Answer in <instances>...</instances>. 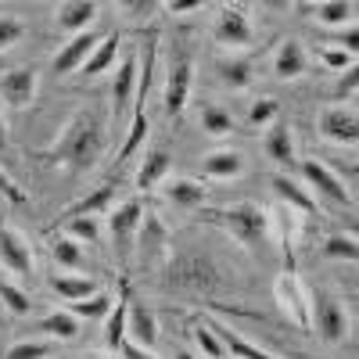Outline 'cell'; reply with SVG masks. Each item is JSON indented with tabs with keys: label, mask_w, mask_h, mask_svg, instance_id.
<instances>
[{
	"label": "cell",
	"mask_w": 359,
	"mask_h": 359,
	"mask_svg": "<svg viewBox=\"0 0 359 359\" xmlns=\"http://www.w3.org/2000/svg\"><path fill=\"white\" fill-rule=\"evenodd\" d=\"M101 151H104V118H101L97 108H83L65 123L62 137H57L47 151H40V158L43 162H62V165L83 172V169L97 165Z\"/></svg>",
	"instance_id": "1"
},
{
	"label": "cell",
	"mask_w": 359,
	"mask_h": 359,
	"mask_svg": "<svg viewBox=\"0 0 359 359\" xmlns=\"http://www.w3.org/2000/svg\"><path fill=\"white\" fill-rule=\"evenodd\" d=\"M201 219L212 223V226H223L230 230L241 245L248 248H259L266 245L269 237V212L252 201H241V205H226V208H201Z\"/></svg>",
	"instance_id": "2"
},
{
	"label": "cell",
	"mask_w": 359,
	"mask_h": 359,
	"mask_svg": "<svg viewBox=\"0 0 359 359\" xmlns=\"http://www.w3.org/2000/svg\"><path fill=\"white\" fill-rule=\"evenodd\" d=\"M165 284L180 291H194V294H212L219 287V269L205 255H176L169 262Z\"/></svg>",
	"instance_id": "3"
},
{
	"label": "cell",
	"mask_w": 359,
	"mask_h": 359,
	"mask_svg": "<svg viewBox=\"0 0 359 359\" xmlns=\"http://www.w3.org/2000/svg\"><path fill=\"white\" fill-rule=\"evenodd\" d=\"M309 323H316V331L327 345H338L348 334V316H345L341 302L323 287L309 291Z\"/></svg>",
	"instance_id": "4"
},
{
	"label": "cell",
	"mask_w": 359,
	"mask_h": 359,
	"mask_svg": "<svg viewBox=\"0 0 359 359\" xmlns=\"http://www.w3.org/2000/svg\"><path fill=\"white\" fill-rule=\"evenodd\" d=\"M144 223V201L140 198H130L115 208V212L108 216V230H111V245L118 252V259H126L130 248H133V233L140 230Z\"/></svg>",
	"instance_id": "5"
},
{
	"label": "cell",
	"mask_w": 359,
	"mask_h": 359,
	"mask_svg": "<svg viewBox=\"0 0 359 359\" xmlns=\"http://www.w3.org/2000/svg\"><path fill=\"white\" fill-rule=\"evenodd\" d=\"M212 36H216V43H223V47H252L255 33H252V22H248L245 8L223 4V8L216 11V22H212Z\"/></svg>",
	"instance_id": "6"
},
{
	"label": "cell",
	"mask_w": 359,
	"mask_h": 359,
	"mask_svg": "<svg viewBox=\"0 0 359 359\" xmlns=\"http://www.w3.org/2000/svg\"><path fill=\"white\" fill-rule=\"evenodd\" d=\"M0 266L15 277H33V269H36L33 248H29V241L11 226H0Z\"/></svg>",
	"instance_id": "7"
},
{
	"label": "cell",
	"mask_w": 359,
	"mask_h": 359,
	"mask_svg": "<svg viewBox=\"0 0 359 359\" xmlns=\"http://www.w3.org/2000/svg\"><path fill=\"white\" fill-rule=\"evenodd\" d=\"M320 133L323 140L331 144H355L359 140V118H355V108H345V104H334L320 111Z\"/></svg>",
	"instance_id": "8"
},
{
	"label": "cell",
	"mask_w": 359,
	"mask_h": 359,
	"mask_svg": "<svg viewBox=\"0 0 359 359\" xmlns=\"http://www.w3.org/2000/svg\"><path fill=\"white\" fill-rule=\"evenodd\" d=\"M191 83H194V65L187 62V57H180V62L169 69V76H165V94H162L165 115H180V111L187 108Z\"/></svg>",
	"instance_id": "9"
},
{
	"label": "cell",
	"mask_w": 359,
	"mask_h": 359,
	"mask_svg": "<svg viewBox=\"0 0 359 359\" xmlns=\"http://www.w3.org/2000/svg\"><path fill=\"white\" fill-rule=\"evenodd\" d=\"M277 302L291 316L294 327H302V331L313 327L309 323V294L302 291V284L294 280V273H280V280H277Z\"/></svg>",
	"instance_id": "10"
},
{
	"label": "cell",
	"mask_w": 359,
	"mask_h": 359,
	"mask_svg": "<svg viewBox=\"0 0 359 359\" xmlns=\"http://www.w3.org/2000/svg\"><path fill=\"white\" fill-rule=\"evenodd\" d=\"M101 40H104V36H97V33H79V36H72L62 50L54 54V72H57V76H69V72L83 69V65L90 62V54L97 50Z\"/></svg>",
	"instance_id": "11"
},
{
	"label": "cell",
	"mask_w": 359,
	"mask_h": 359,
	"mask_svg": "<svg viewBox=\"0 0 359 359\" xmlns=\"http://www.w3.org/2000/svg\"><path fill=\"white\" fill-rule=\"evenodd\" d=\"M302 172H306V180H309V187H316V194L331 198V201H338V205H352V191H348L323 162L306 158V162H302Z\"/></svg>",
	"instance_id": "12"
},
{
	"label": "cell",
	"mask_w": 359,
	"mask_h": 359,
	"mask_svg": "<svg viewBox=\"0 0 359 359\" xmlns=\"http://www.w3.org/2000/svg\"><path fill=\"white\" fill-rule=\"evenodd\" d=\"M0 97L11 108H25L36 97V69H11L0 76Z\"/></svg>",
	"instance_id": "13"
},
{
	"label": "cell",
	"mask_w": 359,
	"mask_h": 359,
	"mask_svg": "<svg viewBox=\"0 0 359 359\" xmlns=\"http://www.w3.org/2000/svg\"><path fill=\"white\" fill-rule=\"evenodd\" d=\"M126 338L144 345V348H155V341H158V320L144 302L126 309Z\"/></svg>",
	"instance_id": "14"
},
{
	"label": "cell",
	"mask_w": 359,
	"mask_h": 359,
	"mask_svg": "<svg viewBox=\"0 0 359 359\" xmlns=\"http://www.w3.org/2000/svg\"><path fill=\"white\" fill-rule=\"evenodd\" d=\"M309 69V54H306V47L298 43V40H284L280 47H277V57H273V72H277V79H298Z\"/></svg>",
	"instance_id": "15"
},
{
	"label": "cell",
	"mask_w": 359,
	"mask_h": 359,
	"mask_svg": "<svg viewBox=\"0 0 359 359\" xmlns=\"http://www.w3.org/2000/svg\"><path fill=\"white\" fill-rule=\"evenodd\" d=\"M162 194L176 205V208H198L208 194V187L201 180H191V176H180V180H165L162 184Z\"/></svg>",
	"instance_id": "16"
},
{
	"label": "cell",
	"mask_w": 359,
	"mask_h": 359,
	"mask_svg": "<svg viewBox=\"0 0 359 359\" xmlns=\"http://www.w3.org/2000/svg\"><path fill=\"white\" fill-rule=\"evenodd\" d=\"M273 191H277V198L284 201V205H291L298 216H320V208H316V201H313V194L306 191V187H298L291 176H273Z\"/></svg>",
	"instance_id": "17"
},
{
	"label": "cell",
	"mask_w": 359,
	"mask_h": 359,
	"mask_svg": "<svg viewBox=\"0 0 359 359\" xmlns=\"http://www.w3.org/2000/svg\"><path fill=\"white\" fill-rule=\"evenodd\" d=\"M169 169H172V155L169 151H162V147L147 151L144 162H140V169H137V187L140 191H155L162 180L169 176Z\"/></svg>",
	"instance_id": "18"
},
{
	"label": "cell",
	"mask_w": 359,
	"mask_h": 359,
	"mask_svg": "<svg viewBox=\"0 0 359 359\" xmlns=\"http://www.w3.org/2000/svg\"><path fill=\"white\" fill-rule=\"evenodd\" d=\"M94 15H97L94 0H65V4H57V11H54L57 25L69 29V33H76V36L83 33L90 22H94Z\"/></svg>",
	"instance_id": "19"
},
{
	"label": "cell",
	"mask_w": 359,
	"mask_h": 359,
	"mask_svg": "<svg viewBox=\"0 0 359 359\" xmlns=\"http://www.w3.org/2000/svg\"><path fill=\"white\" fill-rule=\"evenodd\" d=\"M201 169H205V176H212V180H237L245 172V155L230 151V147H219V151L205 155Z\"/></svg>",
	"instance_id": "20"
},
{
	"label": "cell",
	"mask_w": 359,
	"mask_h": 359,
	"mask_svg": "<svg viewBox=\"0 0 359 359\" xmlns=\"http://www.w3.org/2000/svg\"><path fill=\"white\" fill-rule=\"evenodd\" d=\"M111 198H115V187L111 184H104V187H97L94 194H86V198H79V201H72L62 216H57V223H65V219H76V216H104L108 212V205H111Z\"/></svg>",
	"instance_id": "21"
},
{
	"label": "cell",
	"mask_w": 359,
	"mask_h": 359,
	"mask_svg": "<svg viewBox=\"0 0 359 359\" xmlns=\"http://www.w3.org/2000/svg\"><path fill=\"white\" fill-rule=\"evenodd\" d=\"M262 147H266V155L273 158L277 165H294V137H291V126H284V123H273L266 130V140H262Z\"/></svg>",
	"instance_id": "22"
},
{
	"label": "cell",
	"mask_w": 359,
	"mask_h": 359,
	"mask_svg": "<svg viewBox=\"0 0 359 359\" xmlns=\"http://www.w3.org/2000/svg\"><path fill=\"white\" fill-rule=\"evenodd\" d=\"M137 94V57H126L115 72V86H111V101H115V118L126 111L130 97Z\"/></svg>",
	"instance_id": "23"
},
{
	"label": "cell",
	"mask_w": 359,
	"mask_h": 359,
	"mask_svg": "<svg viewBox=\"0 0 359 359\" xmlns=\"http://www.w3.org/2000/svg\"><path fill=\"white\" fill-rule=\"evenodd\" d=\"M50 287L62 294L69 306H76V302H83V298H90V294L101 291L94 277H65V273H54V277H50Z\"/></svg>",
	"instance_id": "24"
},
{
	"label": "cell",
	"mask_w": 359,
	"mask_h": 359,
	"mask_svg": "<svg viewBox=\"0 0 359 359\" xmlns=\"http://www.w3.org/2000/svg\"><path fill=\"white\" fill-rule=\"evenodd\" d=\"M208 323H212V320H208ZM212 331L219 334V341H223V348H226V355H230V359H277V355H269L266 348H259V345L245 341L241 334L226 331V327H219V323H212Z\"/></svg>",
	"instance_id": "25"
},
{
	"label": "cell",
	"mask_w": 359,
	"mask_h": 359,
	"mask_svg": "<svg viewBox=\"0 0 359 359\" xmlns=\"http://www.w3.org/2000/svg\"><path fill=\"white\" fill-rule=\"evenodd\" d=\"M40 331H43L47 338H54V341H76V338H79V316H72L69 309L50 313V316L40 320Z\"/></svg>",
	"instance_id": "26"
},
{
	"label": "cell",
	"mask_w": 359,
	"mask_h": 359,
	"mask_svg": "<svg viewBox=\"0 0 359 359\" xmlns=\"http://www.w3.org/2000/svg\"><path fill=\"white\" fill-rule=\"evenodd\" d=\"M309 11L316 15V22L323 25H352V15H355V4H345V0H320V4H309Z\"/></svg>",
	"instance_id": "27"
},
{
	"label": "cell",
	"mask_w": 359,
	"mask_h": 359,
	"mask_svg": "<svg viewBox=\"0 0 359 359\" xmlns=\"http://www.w3.org/2000/svg\"><path fill=\"white\" fill-rule=\"evenodd\" d=\"M50 255H54L57 266H65V269H83V266H86L79 241H72L69 233H57V237H54V241H50Z\"/></svg>",
	"instance_id": "28"
},
{
	"label": "cell",
	"mask_w": 359,
	"mask_h": 359,
	"mask_svg": "<svg viewBox=\"0 0 359 359\" xmlns=\"http://www.w3.org/2000/svg\"><path fill=\"white\" fill-rule=\"evenodd\" d=\"M126 309H130V298H126V284H123V294H118V302L108 313V334H104L108 348H118L126 338Z\"/></svg>",
	"instance_id": "29"
},
{
	"label": "cell",
	"mask_w": 359,
	"mask_h": 359,
	"mask_svg": "<svg viewBox=\"0 0 359 359\" xmlns=\"http://www.w3.org/2000/svg\"><path fill=\"white\" fill-rule=\"evenodd\" d=\"M115 54H118V36H104V40L97 43V50L90 54V62L83 65V72H86V76H101V72H108L111 62H115Z\"/></svg>",
	"instance_id": "30"
},
{
	"label": "cell",
	"mask_w": 359,
	"mask_h": 359,
	"mask_svg": "<svg viewBox=\"0 0 359 359\" xmlns=\"http://www.w3.org/2000/svg\"><path fill=\"white\" fill-rule=\"evenodd\" d=\"M194 345L201 348V355H205V359H226V348H223L219 334L212 331V323H208V320L194 323Z\"/></svg>",
	"instance_id": "31"
},
{
	"label": "cell",
	"mask_w": 359,
	"mask_h": 359,
	"mask_svg": "<svg viewBox=\"0 0 359 359\" xmlns=\"http://www.w3.org/2000/svg\"><path fill=\"white\" fill-rule=\"evenodd\" d=\"M144 140H147V115H144V108H137L133 126H130V137H126V144H123V151H118V165L130 162V158L140 151V144H144Z\"/></svg>",
	"instance_id": "32"
},
{
	"label": "cell",
	"mask_w": 359,
	"mask_h": 359,
	"mask_svg": "<svg viewBox=\"0 0 359 359\" xmlns=\"http://www.w3.org/2000/svg\"><path fill=\"white\" fill-rule=\"evenodd\" d=\"M155 57H158V47H155V36H147L144 43V72H137V97H140V108L151 94V72H155Z\"/></svg>",
	"instance_id": "33"
},
{
	"label": "cell",
	"mask_w": 359,
	"mask_h": 359,
	"mask_svg": "<svg viewBox=\"0 0 359 359\" xmlns=\"http://www.w3.org/2000/svg\"><path fill=\"white\" fill-rule=\"evenodd\" d=\"M219 83L230 86V90L252 86V62H223L219 65Z\"/></svg>",
	"instance_id": "34"
},
{
	"label": "cell",
	"mask_w": 359,
	"mask_h": 359,
	"mask_svg": "<svg viewBox=\"0 0 359 359\" xmlns=\"http://www.w3.org/2000/svg\"><path fill=\"white\" fill-rule=\"evenodd\" d=\"M111 306H115L111 298L97 291V294H90V298H83V302L69 306V313H72V316H79V320H83V316H86V320H94V316H108V313H111Z\"/></svg>",
	"instance_id": "35"
},
{
	"label": "cell",
	"mask_w": 359,
	"mask_h": 359,
	"mask_svg": "<svg viewBox=\"0 0 359 359\" xmlns=\"http://www.w3.org/2000/svg\"><path fill=\"white\" fill-rule=\"evenodd\" d=\"M54 348H57L54 338H47V341H15L4 359H47Z\"/></svg>",
	"instance_id": "36"
},
{
	"label": "cell",
	"mask_w": 359,
	"mask_h": 359,
	"mask_svg": "<svg viewBox=\"0 0 359 359\" xmlns=\"http://www.w3.org/2000/svg\"><path fill=\"white\" fill-rule=\"evenodd\" d=\"M201 130L212 133V137H226V133L233 130V118H230V111H223V108H216V104H208V108L201 111Z\"/></svg>",
	"instance_id": "37"
},
{
	"label": "cell",
	"mask_w": 359,
	"mask_h": 359,
	"mask_svg": "<svg viewBox=\"0 0 359 359\" xmlns=\"http://www.w3.org/2000/svg\"><path fill=\"white\" fill-rule=\"evenodd\" d=\"M65 233L72 237V241H90V245H97L101 226H97L94 216H76V219H65Z\"/></svg>",
	"instance_id": "38"
},
{
	"label": "cell",
	"mask_w": 359,
	"mask_h": 359,
	"mask_svg": "<svg viewBox=\"0 0 359 359\" xmlns=\"http://www.w3.org/2000/svg\"><path fill=\"white\" fill-rule=\"evenodd\" d=\"M162 245H165V226L155 219V212H144V223H140V248L158 252Z\"/></svg>",
	"instance_id": "39"
},
{
	"label": "cell",
	"mask_w": 359,
	"mask_h": 359,
	"mask_svg": "<svg viewBox=\"0 0 359 359\" xmlns=\"http://www.w3.org/2000/svg\"><path fill=\"white\" fill-rule=\"evenodd\" d=\"M323 255L327 259H345V262H355L359 259V245H355V237H327L323 241Z\"/></svg>",
	"instance_id": "40"
},
{
	"label": "cell",
	"mask_w": 359,
	"mask_h": 359,
	"mask_svg": "<svg viewBox=\"0 0 359 359\" xmlns=\"http://www.w3.org/2000/svg\"><path fill=\"white\" fill-rule=\"evenodd\" d=\"M0 302H4L15 316H25L29 309H33V302H29V294L15 284H0Z\"/></svg>",
	"instance_id": "41"
},
{
	"label": "cell",
	"mask_w": 359,
	"mask_h": 359,
	"mask_svg": "<svg viewBox=\"0 0 359 359\" xmlns=\"http://www.w3.org/2000/svg\"><path fill=\"white\" fill-rule=\"evenodd\" d=\"M277 101L273 97H259L252 108H248V126L255 130V126H266V123H273V118H277Z\"/></svg>",
	"instance_id": "42"
},
{
	"label": "cell",
	"mask_w": 359,
	"mask_h": 359,
	"mask_svg": "<svg viewBox=\"0 0 359 359\" xmlns=\"http://www.w3.org/2000/svg\"><path fill=\"white\" fill-rule=\"evenodd\" d=\"M25 33V25L15 15H0V50H8L11 43H18Z\"/></svg>",
	"instance_id": "43"
},
{
	"label": "cell",
	"mask_w": 359,
	"mask_h": 359,
	"mask_svg": "<svg viewBox=\"0 0 359 359\" xmlns=\"http://www.w3.org/2000/svg\"><path fill=\"white\" fill-rule=\"evenodd\" d=\"M0 194H4L8 201H15V205H22V201H25V191L15 184V180H11L4 169H0Z\"/></svg>",
	"instance_id": "44"
},
{
	"label": "cell",
	"mask_w": 359,
	"mask_h": 359,
	"mask_svg": "<svg viewBox=\"0 0 359 359\" xmlns=\"http://www.w3.org/2000/svg\"><path fill=\"white\" fill-rule=\"evenodd\" d=\"M323 65L327 69H352V54H345L338 47H327L323 50Z\"/></svg>",
	"instance_id": "45"
},
{
	"label": "cell",
	"mask_w": 359,
	"mask_h": 359,
	"mask_svg": "<svg viewBox=\"0 0 359 359\" xmlns=\"http://www.w3.org/2000/svg\"><path fill=\"white\" fill-rule=\"evenodd\" d=\"M118 355H123V359H155L151 348H144V345H137V341H130V338H123V345H118Z\"/></svg>",
	"instance_id": "46"
},
{
	"label": "cell",
	"mask_w": 359,
	"mask_h": 359,
	"mask_svg": "<svg viewBox=\"0 0 359 359\" xmlns=\"http://www.w3.org/2000/svg\"><path fill=\"white\" fill-rule=\"evenodd\" d=\"M334 97H355V69H348V76H341V79H338Z\"/></svg>",
	"instance_id": "47"
},
{
	"label": "cell",
	"mask_w": 359,
	"mask_h": 359,
	"mask_svg": "<svg viewBox=\"0 0 359 359\" xmlns=\"http://www.w3.org/2000/svg\"><path fill=\"white\" fill-rule=\"evenodd\" d=\"M334 43H338V50H345V54H355V43H359V33H355V22L348 25V33H341V36H338Z\"/></svg>",
	"instance_id": "48"
},
{
	"label": "cell",
	"mask_w": 359,
	"mask_h": 359,
	"mask_svg": "<svg viewBox=\"0 0 359 359\" xmlns=\"http://www.w3.org/2000/svg\"><path fill=\"white\" fill-rule=\"evenodd\" d=\"M172 15H187V11H198L201 0H172V4H165Z\"/></svg>",
	"instance_id": "49"
},
{
	"label": "cell",
	"mask_w": 359,
	"mask_h": 359,
	"mask_svg": "<svg viewBox=\"0 0 359 359\" xmlns=\"http://www.w3.org/2000/svg\"><path fill=\"white\" fill-rule=\"evenodd\" d=\"M8 147V126H4V118H0V151Z\"/></svg>",
	"instance_id": "50"
},
{
	"label": "cell",
	"mask_w": 359,
	"mask_h": 359,
	"mask_svg": "<svg viewBox=\"0 0 359 359\" xmlns=\"http://www.w3.org/2000/svg\"><path fill=\"white\" fill-rule=\"evenodd\" d=\"M176 359H194L191 352H176Z\"/></svg>",
	"instance_id": "51"
},
{
	"label": "cell",
	"mask_w": 359,
	"mask_h": 359,
	"mask_svg": "<svg viewBox=\"0 0 359 359\" xmlns=\"http://www.w3.org/2000/svg\"><path fill=\"white\" fill-rule=\"evenodd\" d=\"M83 359H104V355H97V352H94V355H83Z\"/></svg>",
	"instance_id": "52"
}]
</instances>
